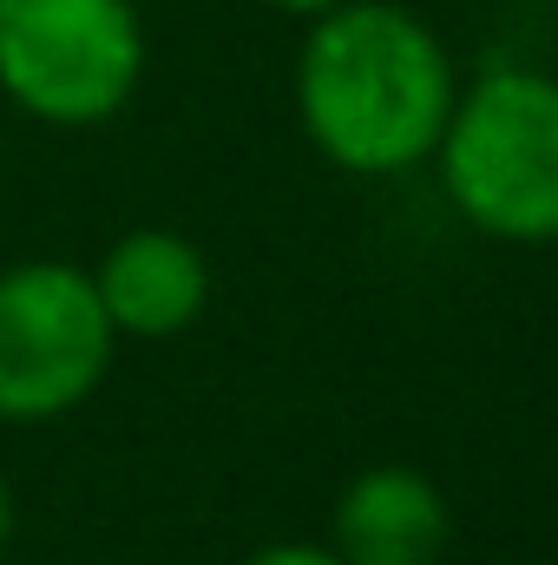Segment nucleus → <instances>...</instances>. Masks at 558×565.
Returning a JSON list of instances; mask_svg holds the SVG:
<instances>
[{"instance_id":"1","label":"nucleus","mask_w":558,"mask_h":565,"mask_svg":"<svg viewBox=\"0 0 558 565\" xmlns=\"http://www.w3.org/2000/svg\"><path fill=\"white\" fill-rule=\"evenodd\" d=\"M460 99L453 53L401 0H342L309 20L296 53V119L355 178H401L447 132Z\"/></svg>"},{"instance_id":"2","label":"nucleus","mask_w":558,"mask_h":565,"mask_svg":"<svg viewBox=\"0 0 558 565\" xmlns=\"http://www.w3.org/2000/svg\"><path fill=\"white\" fill-rule=\"evenodd\" d=\"M447 204L493 244H558V79L539 66L480 73L433 145Z\"/></svg>"},{"instance_id":"3","label":"nucleus","mask_w":558,"mask_h":565,"mask_svg":"<svg viewBox=\"0 0 558 565\" xmlns=\"http://www.w3.org/2000/svg\"><path fill=\"white\" fill-rule=\"evenodd\" d=\"M144 26L132 0H0V93L60 132L106 126L132 106Z\"/></svg>"},{"instance_id":"4","label":"nucleus","mask_w":558,"mask_h":565,"mask_svg":"<svg viewBox=\"0 0 558 565\" xmlns=\"http://www.w3.org/2000/svg\"><path fill=\"white\" fill-rule=\"evenodd\" d=\"M112 322L93 270L66 257H20L0 270V422L46 427L93 402L112 369Z\"/></svg>"},{"instance_id":"5","label":"nucleus","mask_w":558,"mask_h":565,"mask_svg":"<svg viewBox=\"0 0 558 565\" xmlns=\"http://www.w3.org/2000/svg\"><path fill=\"white\" fill-rule=\"evenodd\" d=\"M93 289H99V309H106L119 342L126 335L132 342H171L211 309V264L184 231L144 224V231H126L99 257Z\"/></svg>"},{"instance_id":"6","label":"nucleus","mask_w":558,"mask_h":565,"mask_svg":"<svg viewBox=\"0 0 558 565\" xmlns=\"http://www.w3.org/2000/svg\"><path fill=\"white\" fill-rule=\"evenodd\" d=\"M329 553L342 565H440L447 553L440 487L401 460L362 467L329 513Z\"/></svg>"},{"instance_id":"7","label":"nucleus","mask_w":558,"mask_h":565,"mask_svg":"<svg viewBox=\"0 0 558 565\" xmlns=\"http://www.w3.org/2000/svg\"><path fill=\"white\" fill-rule=\"evenodd\" d=\"M244 565H342L329 546H315V540H277V546H264V553H250Z\"/></svg>"},{"instance_id":"8","label":"nucleus","mask_w":558,"mask_h":565,"mask_svg":"<svg viewBox=\"0 0 558 565\" xmlns=\"http://www.w3.org/2000/svg\"><path fill=\"white\" fill-rule=\"evenodd\" d=\"M7 546H13V487L0 473V559H7Z\"/></svg>"},{"instance_id":"9","label":"nucleus","mask_w":558,"mask_h":565,"mask_svg":"<svg viewBox=\"0 0 558 565\" xmlns=\"http://www.w3.org/2000/svg\"><path fill=\"white\" fill-rule=\"evenodd\" d=\"M264 7H277V13H302V20H315V13H329V7H342V0H264Z\"/></svg>"}]
</instances>
